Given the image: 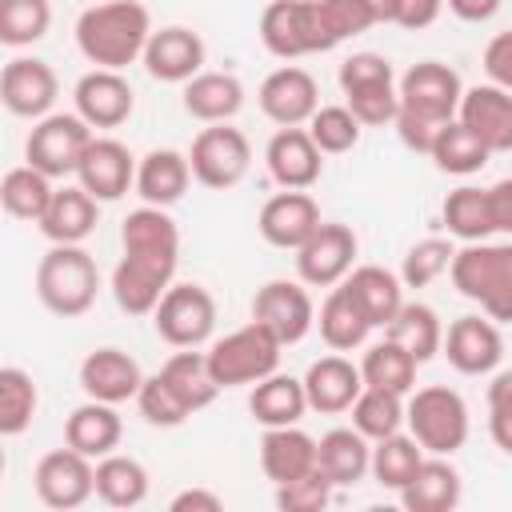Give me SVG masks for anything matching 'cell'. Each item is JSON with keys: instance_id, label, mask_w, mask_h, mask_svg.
Here are the masks:
<instances>
[{"instance_id": "6da1fadb", "label": "cell", "mask_w": 512, "mask_h": 512, "mask_svg": "<svg viewBox=\"0 0 512 512\" xmlns=\"http://www.w3.org/2000/svg\"><path fill=\"white\" fill-rule=\"evenodd\" d=\"M152 16L140 0H108L92 4L76 20V48L96 68H128L132 60H144V48L152 40Z\"/></svg>"}, {"instance_id": "7a4b0ae2", "label": "cell", "mask_w": 512, "mask_h": 512, "mask_svg": "<svg viewBox=\"0 0 512 512\" xmlns=\"http://www.w3.org/2000/svg\"><path fill=\"white\" fill-rule=\"evenodd\" d=\"M452 288L484 308V316L512 324V240H476L452 256Z\"/></svg>"}, {"instance_id": "3957f363", "label": "cell", "mask_w": 512, "mask_h": 512, "mask_svg": "<svg viewBox=\"0 0 512 512\" xmlns=\"http://www.w3.org/2000/svg\"><path fill=\"white\" fill-rule=\"evenodd\" d=\"M100 268L80 244H52L36 264V296L52 316H84L96 304Z\"/></svg>"}, {"instance_id": "277c9868", "label": "cell", "mask_w": 512, "mask_h": 512, "mask_svg": "<svg viewBox=\"0 0 512 512\" xmlns=\"http://www.w3.org/2000/svg\"><path fill=\"white\" fill-rule=\"evenodd\" d=\"M280 352H284V340L272 328H264L260 320H248L244 328L220 336L208 348V368L220 388L256 384L280 368Z\"/></svg>"}, {"instance_id": "5b68a950", "label": "cell", "mask_w": 512, "mask_h": 512, "mask_svg": "<svg viewBox=\"0 0 512 512\" xmlns=\"http://www.w3.org/2000/svg\"><path fill=\"white\" fill-rule=\"evenodd\" d=\"M404 424L428 456H452L468 440V404L456 388L428 384V388H416L408 396Z\"/></svg>"}, {"instance_id": "8992f818", "label": "cell", "mask_w": 512, "mask_h": 512, "mask_svg": "<svg viewBox=\"0 0 512 512\" xmlns=\"http://www.w3.org/2000/svg\"><path fill=\"white\" fill-rule=\"evenodd\" d=\"M340 92L364 128H380L396 120V108H400L396 72L380 52H352L340 64Z\"/></svg>"}, {"instance_id": "52a82bcc", "label": "cell", "mask_w": 512, "mask_h": 512, "mask_svg": "<svg viewBox=\"0 0 512 512\" xmlns=\"http://www.w3.org/2000/svg\"><path fill=\"white\" fill-rule=\"evenodd\" d=\"M260 44L280 60H300L332 48L316 0H272L260 12Z\"/></svg>"}, {"instance_id": "ba28073f", "label": "cell", "mask_w": 512, "mask_h": 512, "mask_svg": "<svg viewBox=\"0 0 512 512\" xmlns=\"http://www.w3.org/2000/svg\"><path fill=\"white\" fill-rule=\"evenodd\" d=\"M88 144H92V124L80 112H48L32 124L24 140V160L56 180L80 168V156Z\"/></svg>"}, {"instance_id": "9c48e42d", "label": "cell", "mask_w": 512, "mask_h": 512, "mask_svg": "<svg viewBox=\"0 0 512 512\" xmlns=\"http://www.w3.org/2000/svg\"><path fill=\"white\" fill-rule=\"evenodd\" d=\"M188 164H192V180L204 188H236L248 168H252V144L240 128L232 124H208L192 148H188Z\"/></svg>"}, {"instance_id": "30bf717a", "label": "cell", "mask_w": 512, "mask_h": 512, "mask_svg": "<svg viewBox=\"0 0 512 512\" xmlns=\"http://www.w3.org/2000/svg\"><path fill=\"white\" fill-rule=\"evenodd\" d=\"M156 336L172 348H200L216 328V300L200 284H172L156 312H152Z\"/></svg>"}, {"instance_id": "8fae6325", "label": "cell", "mask_w": 512, "mask_h": 512, "mask_svg": "<svg viewBox=\"0 0 512 512\" xmlns=\"http://www.w3.org/2000/svg\"><path fill=\"white\" fill-rule=\"evenodd\" d=\"M32 484H36L40 504H48L56 512H72L96 496V464H92V456L64 444V448H52L48 456H40Z\"/></svg>"}, {"instance_id": "7c38bea8", "label": "cell", "mask_w": 512, "mask_h": 512, "mask_svg": "<svg viewBox=\"0 0 512 512\" xmlns=\"http://www.w3.org/2000/svg\"><path fill=\"white\" fill-rule=\"evenodd\" d=\"M356 232L348 224H336V220H324L300 248H296V272L308 288H336L352 264H356Z\"/></svg>"}, {"instance_id": "4fadbf2b", "label": "cell", "mask_w": 512, "mask_h": 512, "mask_svg": "<svg viewBox=\"0 0 512 512\" xmlns=\"http://www.w3.org/2000/svg\"><path fill=\"white\" fill-rule=\"evenodd\" d=\"M396 92H400V108L420 112V116H428V120H436V124H448V120H456V112H460L464 84H460L456 68H448V64H440V60H420V64H412V68L400 76Z\"/></svg>"}, {"instance_id": "5bb4252c", "label": "cell", "mask_w": 512, "mask_h": 512, "mask_svg": "<svg viewBox=\"0 0 512 512\" xmlns=\"http://www.w3.org/2000/svg\"><path fill=\"white\" fill-rule=\"evenodd\" d=\"M252 320H260L264 328H272L284 340V348H288V344H300L312 332L316 304H312L304 280L300 284L296 280H268L252 296Z\"/></svg>"}, {"instance_id": "9a60e30c", "label": "cell", "mask_w": 512, "mask_h": 512, "mask_svg": "<svg viewBox=\"0 0 512 512\" xmlns=\"http://www.w3.org/2000/svg\"><path fill=\"white\" fill-rule=\"evenodd\" d=\"M60 96V80L52 72L48 60H36V56H12L0 72V100L12 116H28V120H40L48 116V108L56 104Z\"/></svg>"}, {"instance_id": "2e32d148", "label": "cell", "mask_w": 512, "mask_h": 512, "mask_svg": "<svg viewBox=\"0 0 512 512\" xmlns=\"http://www.w3.org/2000/svg\"><path fill=\"white\" fill-rule=\"evenodd\" d=\"M256 100H260V112H264L272 124H280V128H300V124H308V120L316 116V108H320V88H316L312 72H304V68H296V64H284V68H276V72L264 76Z\"/></svg>"}, {"instance_id": "e0dca14e", "label": "cell", "mask_w": 512, "mask_h": 512, "mask_svg": "<svg viewBox=\"0 0 512 512\" xmlns=\"http://www.w3.org/2000/svg\"><path fill=\"white\" fill-rule=\"evenodd\" d=\"M448 364L464 376H488L496 372V364L504 360V336L496 328L492 316H460L448 324L444 332V348Z\"/></svg>"}, {"instance_id": "ac0fdd59", "label": "cell", "mask_w": 512, "mask_h": 512, "mask_svg": "<svg viewBox=\"0 0 512 512\" xmlns=\"http://www.w3.org/2000/svg\"><path fill=\"white\" fill-rule=\"evenodd\" d=\"M76 180L84 192H92L100 204L120 200L128 188H136V160L132 152L112 136H92V144L80 156Z\"/></svg>"}, {"instance_id": "d6986e66", "label": "cell", "mask_w": 512, "mask_h": 512, "mask_svg": "<svg viewBox=\"0 0 512 512\" xmlns=\"http://www.w3.org/2000/svg\"><path fill=\"white\" fill-rule=\"evenodd\" d=\"M320 224H324V216H320V204L308 196V188H284V192H276L272 200H264L260 220H256L260 236H264L272 248H292V252H296Z\"/></svg>"}, {"instance_id": "ffe728a7", "label": "cell", "mask_w": 512, "mask_h": 512, "mask_svg": "<svg viewBox=\"0 0 512 512\" xmlns=\"http://www.w3.org/2000/svg\"><path fill=\"white\" fill-rule=\"evenodd\" d=\"M204 40L200 32L184 28V24H168L160 32H152L148 48H144V68L152 80H164V84H188L192 76L204 72Z\"/></svg>"}, {"instance_id": "44dd1931", "label": "cell", "mask_w": 512, "mask_h": 512, "mask_svg": "<svg viewBox=\"0 0 512 512\" xmlns=\"http://www.w3.org/2000/svg\"><path fill=\"white\" fill-rule=\"evenodd\" d=\"M72 100H76V112L92 128H120L132 116V108H136V92H132V84L116 68L84 72L76 80V88H72Z\"/></svg>"}, {"instance_id": "7402d4cb", "label": "cell", "mask_w": 512, "mask_h": 512, "mask_svg": "<svg viewBox=\"0 0 512 512\" xmlns=\"http://www.w3.org/2000/svg\"><path fill=\"white\" fill-rule=\"evenodd\" d=\"M172 276H176V264L124 252L112 272V296H116L120 312H128V316H152L160 296L172 288Z\"/></svg>"}, {"instance_id": "603a6c76", "label": "cell", "mask_w": 512, "mask_h": 512, "mask_svg": "<svg viewBox=\"0 0 512 512\" xmlns=\"http://www.w3.org/2000/svg\"><path fill=\"white\" fill-rule=\"evenodd\" d=\"M456 120H464L488 152H512V92L508 88L500 84L464 88Z\"/></svg>"}, {"instance_id": "cb8c5ba5", "label": "cell", "mask_w": 512, "mask_h": 512, "mask_svg": "<svg viewBox=\"0 0 512 512\" xmlns=\"http://www.w3.org/2000/svg\"><path fill=\"white\" fill-rule=\"evenodd\" d=\"M140 384H144L140 364L128 352H120V348H92L80 360V388L92 400L124 404V400H136Z\"/></svg>"}, {"instance_id": "d4e9b609", "label": "cell", "mask_w": 512, "mask_h": 512, "mask_svg": "<svg viewBox=\"0 0 512 512\" xmlns=\"http://www.w3.org/2000/svg\"><path fill=\"white\" fill-rule=\"evenodd\" d=\"M304 392H308V408H312V412H324V416L348 412V408L356 404V396L364 392L360 364H352V360L340 356V352L320 356V360H312L308 372H304Z\"/></svg>"}, {"instance_id": "484cf974", "label": "cell", "mask_w": 512, "mask_h": 512, "mask_svg": "<svg viewBox=\"0 0 512 512\" xmlns=\"http://www.w3.org/2000/svg\"><path fill=\"white\" fill-rule=\"evenodd\" d=\"M268 172L280 188H312L324 172V152L308 128H280L264 148Z\"/></svg>"}, {"instance_id": "4316f807", "label": "cell", "mask_w": 512, "mask_h": 512, "mask_svg": "<svg viewBox=\"0 0 512 512\" xmlns=\"http://www.w3.org/2000/svg\"><path fill=\"white\" fill-rule=\"evenodd\" d=\"M120 248L128 256H148L164 264H180V228L168 216V208L140 204L136 212L124 216L120 224Z\"/></svg>"}, {"instance_id": "83f0119b", "label": "cell", "mask_w": 512, "mask_h": 512, "mask_svg": "<svg viewBox=\"0 0 512 512\" xmlns=\"http://www.w3.org/2000/svg\"><path fill=\"white\" fill-rule=\"evenodd\" d=\"M316 468L336 484L352 488L372 472V444L356 428H332L316 440Z\"/></svg>"}, {"instance_id": "f1b7e54d", "label": "cell", "mask_w": 512, "mask_h": 512, "mask_svg": "<svg viewBox=\"0 0 512 512\" xmlns=\"http://www.w3.org/2000/svg\"><path fill=\"white\" fill-rule=\"evenodd\" d=\"M260 468L272 484H288L300 480L316 468V440L308 432H300L296 424L284 428H264L260 440Z\"/></svg>"}, {"instance_id": "f546056e", "label": "cell", "mask_w": 512, "mask_h": 512, "mask_svg": "<svg viewBox=\"0 0 512 512\" xmlns=\"http://www.w3.org/2000/svg\"><path fill=\"white\" fill-rule=\"evenodd\" d=\"M188 180H192V164L176 148H152L136 164V192L144 204L156 208H172L188 192Z\"/></svg>"}, {"instance_id": "4dcf8cb0", "label": "cell", "mask_w": 512, "mask_h": 512, "mask_svg": "<svg viewBox=\"0 0 512 512\" xmlns=\"http://www.w3.org/2000/svg\"><path fill=\"white\" fill-rule=\"evenodd\" d=\"M120 436H124V424H120L116 404H104L92 396L80 408H72V416L64 420V444H72L76 452H84L92 460L116 452Z\"/></svg>"}, {"instance_id": "1f68e13d", "label": "cell", "mask_w": 512, "mask_h": 512, "mask_svg": "<svg viewBox=\"0 0 512 512\" xmlns=\"http://www.w3.org/2000/svg\"><path fill=\"white\" fill-rule=\"evenodd\" d=\"M356 304L364 308V316L372 320V328H388L396 320V312L404 308V280L380 264H360L340 280Z\"/></svg>"}, {"instance_id": "d6a6232c", "label": "cell", "mask_w": 512, "mask_h": 512, "mask_svg": "<svg viewBox=\"0 0 512 512\" xmlns=\"http://www.w3.org/2000/svg\"><path fill=\"white\" fill-rule=\"evenodd\" d=\"M96 196L84 192L80 184L76 188H56L52 192V204L48 212L40 216V232L52 240V244H84L96 228Z\"/></svg>"}, {"instance_id": "836d02e7", "label": "cell", "mask_w": 512, "mask_h": 512, "mask_svg": "<svg viewBox=\"0 0 512 512\" xmlns=\"http://www.w3.org/2000/svg\"><path fill=\"white\" fill-rule=\"evenodd\" d=\"M244 108V84L232 72H200L184 84V112L204 124H228Z\"/></svg>"}, {"instance_id": "e575fe53", "label": "cell", "mask_w": 512, "mask_h": 512, "mask_svg": "<svg viewBox=\"0 0 512 512\" xmlns=\"http://www.w3.org/2000/svg\"><path fill=\"white\" fill-rule=\"evenodd\" d=\"M316 328H320V340L332 352H352V348H360L368 340L372 320L364 316L356 296L344 284H336V288H328V296H324V304L316 312Z\"/></svg>"}, {"instance_id": "d590c367", "label": "cell", "mask_w": 512, "mask_h": 512, "mask_svg": "<svg viewBox=\"0 0 512 512\" xmlns=\"http://www.w3.org/2000/svg\"><path fill=\"white\" fill-rule=\"evenodd\" d=\"M248 412H252V420L264 424V428L296 424V420L308 412L304 380L284 376V372H272V376L256 380V384H252V396H248Z\"/></svg>"}, {"instance_id": "8d00e7d4", "label": "cell", "mask_w": 512, "mask_h": 512, "mask_svg": "<svg viewBox=\"0 0 512 512\" xmlns=\"http://www.w3.org/2000/svg\"><path fill=\"white\" fill-rule=\"evenodd\" d=\"M396 496L408 512H452L460 504V472L444 456H424L420 472Z\"/></svg>"}, {"instance_id": "74e56055", "label": "cell", "mask_w": 512, "mask_h": 512, "mask_svg": "<svg viewBox=\"0 0 512 512\" xmlns=\"http://www.w3.org/2000/svg\"><path fill=\"white\" fill-rule=\"evenodd\" d=\"M160 376H164V384L176 392V400H180L188 412L208 408V404L224 392V388L216 384L212 368H208V352H196V348L172 352V356L160 364Z\"/></svg>"}, {"instance_id": "f35d334b", "label": "cell", "mask_w": 512, "mask_h": 512, "mask_svg": "<svg viewBox=\"0 0 512 512\" xmlns=\"http://www.w3.org/2000/svg\"><path fill=\"white\" fill-rule=\"evenodd\" d=\"M96 496L108 508H136L148 500V468L132 456L108 452L96 460Z\"/></svg>"}, {"instance_id": "ab89813d", "label": "cell", "mask_w": 512, "mask_h": 512, "mask_svg": "<svg viewBox=\"0 0 512 512\" xmlns=\"http://www.w3.org/2000/svg\"><path fill=\"white\" fill-rule=\"evenodd\" d=\"M444 228L448 236L464 240V244H476V240H488L496 232V216H492V200H488V188H456L448 192L444 200Z\"/></svg>"}, {"instance_id": "60d3db41", "label": "cell", "mask_w": 512, "mask_h": 512, "mask_svg": "<svg viewBox=\"0 0 512 512\" xmlns=\"http://www.w3.org/2000/svg\"><path fill=\"white\" fill-rule=\"evenodd\" d=\"M416 368H420V360L404 344H396L392 336H384L380 344H372L364 352V360H360L364 384L388 388V392H400V396H408L416 388Z\"/></svg>"}, {"instance_id": "b9f144b4", "label": "cell", "mask_w": 512, "mask_h": 512, "mask_svg": "<svg viewBox=\"0 0 512 512\" xmlns=\"http://www.w3.org/2000/svg\"><path fill=\"white\" fill-rule=\"evenodd\" d=\"M52 176H44L40 168L32 164H20V168H8L4 172V184H0V204L8 216L16 220H32L40 224V216L48 212L52 204Z\"/></svg>"}, {"instance_id": "7bdbcfd3", "label": "cell", "mask_w": 512, "mask_h": 512, "mask_svg": "<svg viewBox=\"0 0 512 512\" xmlns=\"http://www.w3.org/2000/svg\"><path fill=\"white\" fill-rule=\"evenodd\" d=\"M424 456L428 452L420 448V440L412 432H392V436H384V440L372 444V476H376L380 488L400 492L420 472Z\"/></svg>"}, {"instance_id": "ee69618b", "label": "cell", "mask_w": 512, "mask_h": 512, "mask_svg": "<svg viewBox=\"0 0 512 512\" xmlns=\"http://www.w3.org/2000/svg\"><path fill=\"white\" fill-rule=\"evenodd\" d=\"M388 336L396 340V344H404L420 364H428L440 348H444V324H440V316H436V308H428V304H420V300H404V308L396 312V320L388 324Z\"/></svg>"}, {"instance_id": "f6af8a7d", "label": "cell", "mask_w": 512, "mask_h": 512, "mask_svg": "<svg viewBox=\"0 0 512 512\" xmlns=\"http://www.w3.org/2000/svg\"><path fill=\"white\" fill-rule=\"evenodd\" d=\"M428 156H432L436 168L448 172V176H472V172H480V168L488 164L492 152L480 144V136H476L464 120H448V124L440 128V136H436V144H432Z\"/></svg>"}, {"instance_id": "bcb514c9", "label": "cell", "mask_w": 512, "mask_h": 512, "mask_svg": "<svg viewBox=\"0 0 512 512\" xmlns=\"http://www.w3.org/2000/svg\"><path fill=\"white\" fill-rule=\"evenodd\" d=\"M348 412H352V428L364 432V436L376 444V440H384V436H392V432L404 428V412H408V404H404L400 392L364 384V392L356 396V404H352Z\"/></svg>"}, {"instance_id": "7dc6e473", "label": "cell", "mask_w": 512, "mask_h": 512, "mask_svg": "<svg viewBox=\"0 0 512 512\" xmlns=\"http://www.w3.org/2000/svg\"><path fill=\"white\" fill-rule=\"evenodd\" d=\"M36 404H40L36 380L16 364L0 368V436H20L32 424Z\"/></svg>"}, {"instance_id": "c3c4849f", "label": "cell", "mask_w": 512, "mask_h": 512, "mask_svg": "<svg viewBox=\"0 0 512 512\" xmlns=\"http://www.w3.org/2000/svg\"><path fill=\"white\" fill-rule=\"evenodd\" d=\"M48 24H52L48 0H0V40L8 48L44 40Z\"/></svg>"}, {"instance_id": "681fc988", "label": "cell", "mask_w": 512, "mask_h": 512, "mask_svg": "<svg viewBox=\"0 0 512 512\" xmlns=\"http://www.w3.org/2000/svg\"><path fill=\"white\" fill-rule=\"evenodd\" d=\"M360 128H364V124L352 116L348 104H324V108H316V116L308 120V132H312V140H316V148H320L324 156L352 152V148L360 144Z\"/></svg>"}, {"instance_id": "f907efd6", "label": "cell", "mask_w": 512, "mask_h": 512, "mask_svg": "<svg viewBox=\"0 0 512 512\" xmlns=\"http://www.w3.org/2000/svg\"><path fill=\"white\" fill-rule=\"evenodd\" d=\"M452 256L456 248L444 240V236H428V240H416L404 256V268H400V280L404 288H428L436 276H444L452 268Z\"/></svg>"}, {"instance_id": "816d5d0a", "label": "cell", "mask_w": 512, "mask_h": 512, "mask_svg": "<svg viewBox=\"0 0 512 512\" xmlns=\"http://www.w3.org/2000/svg\"><path fill=\"white\" fill-rule=\"evenodd\" d=\"M136 408H140V416H144L152 428H180V424L192 416V412L176 400V392L164 384L160 372L144 376V384H140V392H136Z\"/></svg>"}, {"instance_id": "f5cc1de1", "label": "cell", "mask_w": 512, "mask_h": 512, "mask_svg": "<svg viewBox=\"0 0 512 512\" xmlns=\"http://www.w3.org/2000/svg\"><path fill=\"white\" fill-rule=\"evenodd\" d=\"M316 8H320V20H324V32H328L332 48L376 24V12L368 8V0H316Z\"/></svg>"}, {"instance_id": "db71d44e", "label": "cell", "mask_w": 512, "mask_h": 512, "mask_svg": "<svg viewBox=\"0 0 512 512\" xmlns=\"http://www.w3.org/2000/svg\"><path fill=\"white\" fill-rule=\"evenodd\" d=\"M332 480L320 472V468H312L308 476H300V480H288V484H276V508H284V512H320L328 500H332Z\"/></svg>"}, {"instance_id": "11a10c76", "label": "cell", "mask_w": 512, "mask_h": 512, "mask_svg": "<svg viewBox=\"0 0 512 512\" xmlns=\"http://www.w3.org/2000/svg\"><path fill=\"white\" fill-rule=\"evenodd\" d=\"M396 132H400V140L412 148V152H432V144H436V136H440V128L444 124H436V120H428V116H420V112H408V108H396Z\"/></svg>"}, {"instance_id": "9f6ffc18", "label": "cell", "mask_w": 512, "mask_h": 512, "mask_svg": "<svg viewBox=\"0 0 512 512\" xmlns=\"http://www.w3.org/2000/svg\"><path fill=\"white\" fill-rule=\"evenodd\" d=\"M484 72L492 84L512 92V32H496L484 48Z\"/></svg>"}, {"instance_id": "6f0895ef", "label": "cell", "mask_w": 512, "mask_h": 512, "mask_svg": "<svg viewBox=\"0 0 512 512\" xmlns=\"http://www.w3.org/2000/svg\"><path fill=\"white\" fill-rule=\"evenodd\" d=\"M440 12H444V0H400L392 24H400V28H408V32H420V28L436 24Z\"/></svg>"}, {"instance_id": "680465c9", "label": "cell", "mask_w": 512, "mask_h": 512, "mask_svg": "<svg viewBox=\"0 0 512 512\" xmlns=\"http://www.w3.org/2000/svg\"><path fill=\"white\" fill-rule=\"evenodd\" d=\"M488 432H492V444L504 456H512V400L488 404Z\"/></svg>"}, {"instance_id": "91938a15", "label": "cell", "mask_w": 512, "mask_h": 512, "mask_svg": "<svg viewBox=\"0 0 512 512\" xmlns=\"http://www.w3.org/2000/svg\"><path fill=\"white\" fill-rule=\"evenodd\" d=\"M220 508H224V500L208 488H184L168 500V512H220Z\"/></svg>"}, {"instance_id": "94428289", "label": "cell", "mask_w": 512, "mask_h": 512, "mask_svg": "<svg viewBox=\"0 0 512 512\" xmlns=\"http://www.w3.org/2000/svg\"><path fill=\"white\" fill-rule=\"evenodd\" d=\"M488 200H492V216H496V232H508L512 236V176L496 180L488 188Z\"/></svg>"}, {"instance_id": "6125c7cd", "label": "cell", "mask_w": 512, "mask_h": 512, "mask_svg": "<svg viewBox=\"0 0 512 512\" xmlns=\"http://www.w3.org/2000/svg\"><path fill=\"white\" fill-rule=\"evenodd\" d=\"M444 4H448L452 16H460V20H468V24H484V20H492V16L500 12L504 0H444Z\"/></svg>"}, {"instance_id": "be15d7a7", "label": "cell", "mask_w": 512, "mask_h": 512, "mask_svg": "<svg viewBox=\"0 0 512 512\" xmlns=\"http://www.w3.org/2000/svg\"><path fill=\"white\" fill-rule=\"evenodd\" d=\"M368 8L376 12V24H392V20H396L400 0H368Z\"/></svg>"}]
</instances>
